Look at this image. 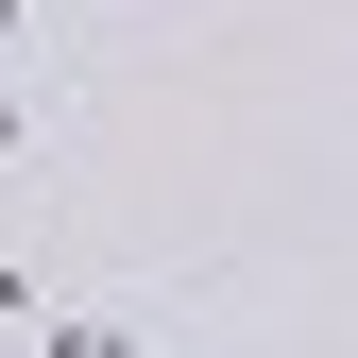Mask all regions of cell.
<instances>
[{
    "instance_id": "cell-1",
    "label": "cell",
    "mask_w": 358,
    "mask_h": 358,
    "mask_svg": "<svg viewBox=\"0 0 358 358\" xmlns=\"http://www.w3.org/2000/svg\"><path fill=\"white\" fill-rule=\"evenodd\" d=\"M103 17H137V0H103Z\"/></svg>"
}]
</instances>
